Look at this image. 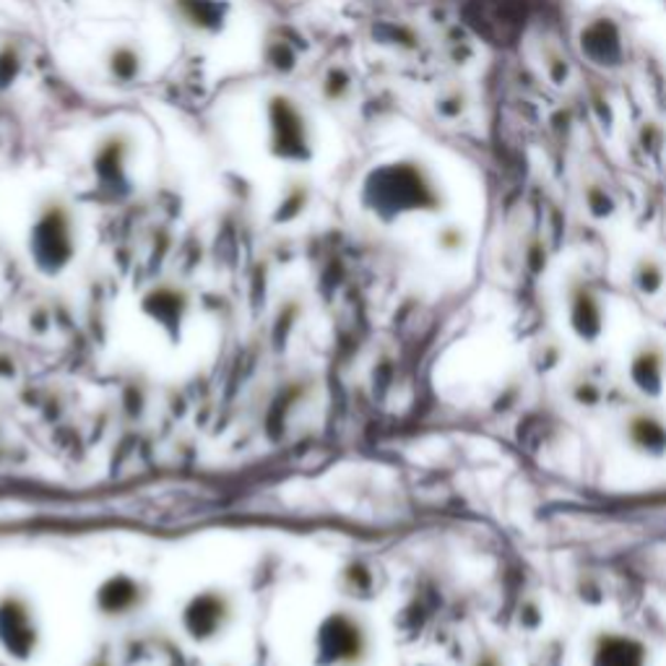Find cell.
<instances>
[{
	"label": "cell",
	"mask_w": 666,
	"mask_h": 666,
	"mask_svg": "<svg viewBox=\"0 0 666 666\" xmlns=\"http://www.w3.org/2000/svg\"><path fill=\"white\" fill-rule=\"evenodd\" d=\"M362 204L375 217L393 221L404 214L438 211L443 196L425 164L398 160L370 170L362 183Z\"/></svg>",
	"instance_id": "6da1fadb"
},
{
	"label": "cell",
	"mask_w": 666,
	"mask_h": 666,
	"mask_svg": "<svg viewBox=\"0 0 666 666\" xmlns=\"http://www.w3.org/2000/svg\"><path fill=\"white\" fill-rule=\"evenodd\" d=\"M78 253V221L63 193H47L29 225V255L40 274L61 276Z\"/></svg>",
	"instance_id": "7a4b0ae2"
},
{
	"label": "cell",
	"mask_w": 666,
	"mask_h": 666,
	"mask_svg": "<svg viewBox=\"0 0 666 666\" xmlns=\"http://www.w3.org/2000/svg\"><path fill=\"white\" fill-rule=\"evenodd\" d=\"M269 154L284 164H307L315 154V133L307 110L286 91H271L263 105Z\"/></svg>",
	"instance_id": "3957f363"
},
{
	"label": "cell",
	"mask_w": 666,
	"mask_h": 666,
	"mask_svg": "<svg viewBox=\"0 0 666 666\" xmlns=\"http://www.w3.org/2000/svg\"><path fill=\"white\" fill-rule=\"evenodd\" d=\"M135 154H139V141L131 128H110L99 139L91 143L89 167L97 183L107 190L125 188Z\"/></svg>",
	"instance_id": "277c9868"
},
{
	"label": "cell",
	"mask_w": 666,
	"mask_h": 666,
	"mask_svg": "<svg viewBox=\"0 0 666 666\" xmlns=\"http://www.w3.org/2000/svg\"><path fill=\"white\" fill-rule=\"evenodd\" d=\"M370 654V635L354 614H331L318 630L320 666H357Z\"/></svg>",
	"instance_id": "5b68a950"
},
{
	"label": "cell",
	"mask_w": 666,
	"mask_h": 666,
	"mask_svg": "<svg viewBox=\"0 0 666 666\" xmlns=\"http://www.w3.org/2000/svg\"><path fill=\"white\" fill-rule=\"evenodd\" d=\"M565 313H568V326L572 336L586 347L599 343L607 328L604 299L599 292L586 282H572L565 292Z\"/></svg>",
	"instance_id": "8992f818"
},
{
	"label": "cell",
	"mask_w": 666,
	"mask_h": 666,
	"mask_svg": "<svg viewBox=\"0 0 666 666\" xmlns=\"http://www.w3.org/2000/svg\"><path fill=\"white\" fill-rule=\"evenodd\" d=\"M627 381L643 398H662L666 389V347L656 339H646L635 347L627 362Z\"/></svg>",
	"instance_id": "52a82bcc"
},
{
	"label": "cell",
	"mask_w": 666,
	"mask_h": 666,
	"mask_svg": "<svg viewBox=\"0 0 666 666\" xmlns=\"http://www.w3.org/2000/svg\"><path fill=\"white\" fill-rule=\"evenodd\" d=\"M0 643L11 656L26 658L37 646V627L24 599L9 597L0 601Z\"/></svg>",
	"instance_id": "ba28073f"
},
{
	"label": "cell",
	"mask_w": 666,
	"mask_h": 666,
	"mask_svg": "<svg viewBox=\"0 0 666 666\" xmlns=\"http://www.w3.org/2000/svg\"><path fill=\"white\" fill-rule=\"evenodd\" d=\"M622 440L643 458L666 456V417L656 410H638L622 422Z\"/></svg>",
	"instance_id": "9c48e42d"
},
{
	"label": "cell",
	"mask_w": 666,
	"mask_h": 666,
	"mask_svg": "<svg viewBox=\"0 0 666 666\" xmlns=\"http://www.w3.org/2000/svg\"><path fill=\"white\" fill-rule=\"evenodd\" d=\"M589 666H648L646 643L627 633H599L589 646Z\"/></svg>",
	"instance_id": "30bf717a"
},
{
	"label": "cell",
	"mask_w": 666,
	"mask_h": 666,
	"mask_svg": "<svg viewBox=\"0 0 666 666\" xmlns=\"http://www.w3.org/2000/svg\"><path fill=\"white\" fill-rule=\"evenodd\" d=\"M102 66L107 74V81L120 89L135 86L143 78L146 70V53H143L139 40H114L110 47L105 50Z\"/></svg>",
	"instance_id": "8fae6325"
},
{
	"label": "cell",
	"mask_w": 666,
	"mask_h": 666,
	"mask_svg": "<svg viewBox=\"0 0 666 666\" xmlns=\"http://www.w3.org/2000/svg\"><path fill=\"white\" fill-rule=\"evenodd\" d=\"M229 618H232V607H229V601L221 597V593H206V597H196L190 601L183 620L193 638L204 641L221 633Z\"/></svg>",
	"instance_id": "7c38bea8"
},
{
	"label": "cell",
	"mask_w": 666,
	"mask_h": 666,
	"mask_svg": "<svg viewBox=\"0 0 666 666\" xmlns=\"http://www.w3.org/2000/svg\"><path fill=\"white\" fill-rule=\"evenodd\" d=\"M172 13L196 34H219L227 26L229 6L227 0H172Z\"/></svg>",
	"instance_id": "4fadbf2b"
},
{
	"label": "cell",
	"mask_w": 666,
	"mask_h": 666,
	"mask_svg": "<svg viewBox=\"0 0 666 666\" xmlns=\"http://www.w3.org/2000/svg\"><path fill=\"white\" fill-rule=\"evenodd\" d=\"M310 204V185L305 181H292L286 185L276 206V221H292L307 209Z\"/></svg>",
	"instance_id": "5bb4252c"
},
{
	"label": "cell",
	"mask_w": 666,
	"mask_h": 666,
	"mask_svg": "<svg viewBox=\"0 0 666 666\" xmlns=\"http://www.w3.org/2000/svg\"><path fill=\"white\" fill-rule=\"evenodd\" d=\"M664 266L656 258H641L633 269V286L643 297H654L664 286Z\"/></svg>",
	"instance_id": "9a60e30c"
},
{
	"label": "cell",
	"mask_w": 666,
	"mask_h": 666,
	"mask_svg": "<svg viewBox=\"0 0 666 666\" xmlns=\"http://www.w3.org/2000/svg\"><path fill=\"white\" fill-rule=\"evenodd\" d=\"M24 70V47L19 40H6L0 45V91L11 89Z\"/></svg>",
	"instance_id": "2e32d148"
},
{
	"label": "cell",
	"mask_w": 666,
	"mask_h": 666,
	"mask_svg": "<svg viewBox=\"0 0 666 666\" xmlns=\"http://www.w3.org/2000/svg\"><path fill=\"white\" fill-rule=\"evenodd\" d=\"M349 89H352V86H349V76L343 74V70H339V68L328 70V76L324 78V84H320V95H324L331 105L341 102V99H347L349 97Z\"/></svg>",
	"instance_id": "e0dca14e"
}]
</instances>
